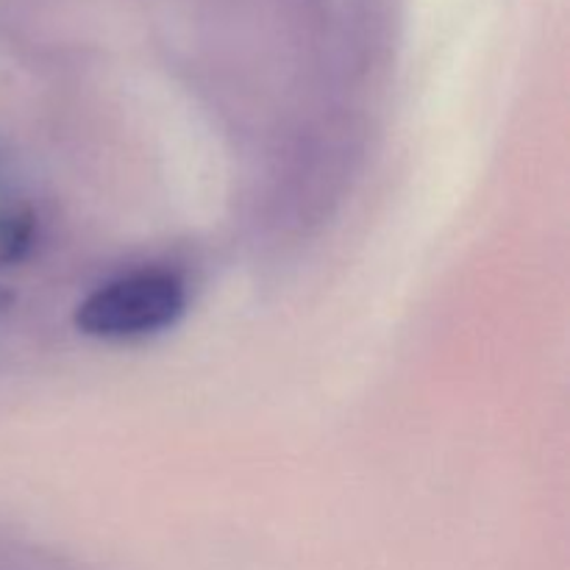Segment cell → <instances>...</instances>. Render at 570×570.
Instances as JSON below:
<instances>
[{
  "label": "cell",
  "mask_w": 570,
  "mask_h": 570,
  "mask_svg": "<svg viewBox=\"0 0 570 570\" xmlns=\"http://www.w3.org/2000/svg\"><path fill=\"white\" fill-rule=\"evenodd\" d=\"M33 220L28 212L0 206V259H17L31 245Z\"/></svg>",
  "instance_id": "obj_2"
},
{
  "label": "cell",
  "mask_w": 570,
  "mask_h": 570,
  "mask_svg": "<svg viewBox=\"0 0 570 570\" xmlns=\"http://www.w3.org/2000/svg\"><path fill=\"white\" fill-rule=\"evenodd\" d=\"M187 312V284L167 267H137L98 284L76 306L78 332L106 343H131L176 326Z\"/></svg>",
  "instance_id": "obj_1"
},
{
  "label": "cell",
  "mask_w": 570,
  "mask_h": 570,
  "mask_svg": "<svg viewBox=\"0 0 570 570\" xmlns=\"http://www.w3.org/2000/svg\"><path fill=\"white\" fill-rule=\"evenodd\" d=\"M11 301H14V298H11V293H9V289H3V287H0V317H3L6 312L11 309Z\"/></svg>",
  "instance_id": "obj_3"
}]
</instances>
